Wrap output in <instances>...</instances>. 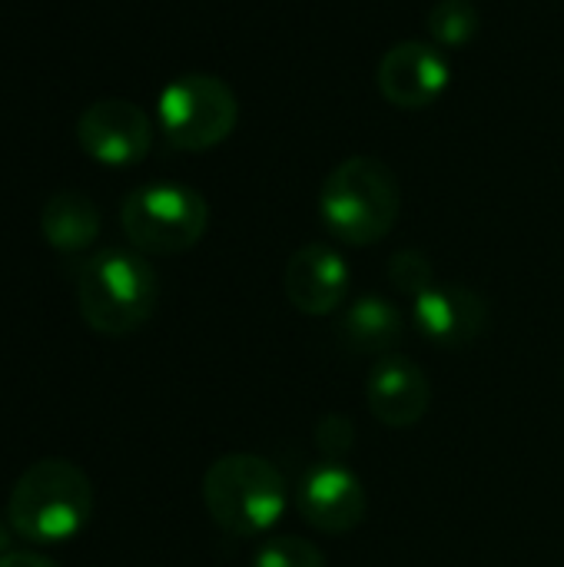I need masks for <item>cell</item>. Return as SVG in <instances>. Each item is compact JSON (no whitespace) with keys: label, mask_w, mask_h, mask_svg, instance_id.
Returning <instances> with one entry per match:
<instances>
[{"label":"cell","mask_w":564,"mask_h":567,"mask_svg":"<svg viewBox=\"0 0 564 567\" xmlns=\"http://www.w3.org/2000/svg\"><path fill=\"white\" fill-rule=\"evenodd\" d=\"M379 93L399 110L432 106L452 83V63L435 43L402 40L389 47L376 70Z\"/></svg>","instance_id":"9"},{"label":"cell","mask_w":564,"mask_h":567,"mask_svg":"<svg viewBox=\"0 0 564 567\" xmlns=\"http://www.w3.org/2000/svg\"><path fill=\"white\" fill-rule=\"evenodd\" d=\"M562 379H564V362H562Z\"/></svg>","instance_id":"20"},{"label":"cell","mask_w":564,"mask_h":567,"mask_svg":"<svg viewBox=\"0 0 564 567\" xmlns=\"http://www.w3.org/2000/svg\"><path fill=\"white\" fill-rule=\"evenodd\" d=\"M366 402L386 429H412L425 419L432 405V385L412 359L392 352L372 365Z\"/></svg>","instance_id":"12"},{"label":"cell","mask_w":564,"mask_h":567,"mask_svg":"<svg viewBox=\"0 0 564 567\" xmlns=\"http://www.w3.org/2000/svg\"><path fill=\"white\" fill-rule=\"evenodd\" d=\"M412 326L442 349H465L489 329V306L469 286L435 282L412 299Z\"/></svg>","instance_id":"11"},{"label":"cell","mask_w":564,"mask_h":567,"mask_svg":"<svg viewBox=\"0 0 564 567\" xmlns=\"http://www.w3.org/2000/svg\"><path fill=\"white\" fill-rule=\"evenodd\" d=\"M253 567H326V555L306 538L279 535V538H266L256 548Z\"/></svg>","instance_id":"16"},{"label":"cell","mask_w":564,"mask_h":567,"mask_svg":"<svg viewBox=\"0 0 564 567\" xmlns=\"http://www.w3.org/2000/svg\"><path fill=\"white\" fill-rule=\"evenodd\" d=\"M40 233L57 252L90 249L100 236V209L90 196L60 189L40 209Z\"/></svg>","instance_id":"14"},{"label":"cell","mask_w":564,"mask_h":567,"mask_svg":"<svg viewBox=\"0 0 564 567\" xmlns=\"http://www.w3.org/2000/svg\"><path fill=\"white\" fill-rule=\"evenodd\" d=\"M389 282L406 292V296H422L425 289L435 286V266L425 252L419 249H399L392 259H389Z\"/></svg>","instance_id":"17"},{"label":"cell","mask_w":564,"mask_h":567,"mask_svg":"<svg viewBox=\"0 0 564 567\" xmlns=\"http://www.w3.org/2000/svg\"><path fill=\"white\" fill-rule=\"evenodd\" d=\"M93 515V485L86 472L66 458L33 462L10 488L7 522L33 545H60L76 538Z\"/></svg>","instance_id":"1"},{"label":"cell","mask_w":564,"mask_h":567,"mask_svg":"<svg viewBox=\"0 0 564 567\" xmlns=\"http://www.w3.org/2000/svg\"><path fill=\"white\" fill-rule=\"evenodd\" d=\"M406 336L402 309L386 296H359L339 316V339L359 355H392V349Z\"/></svg>","instance_id":"13"},{"label":"cell","mask_w":564,"mask_h":567,"mask_svg":"<svg viewBox=\"0 0 564 567\" xmlns=\"http://www.w3.org/2000/svg\"><path fill=\"white\" fill-rule=\"evenodd\" d=\"M160 299V279L143 252L100 249L76 272V306L100 336H130L150 322Z\"/></svg>","instance_id":"3"},{"label":"cell","mask_w":564,"mask_h":567,"mask_svg":"<svg viewBox=\"0 0 564 567\" xmlns=\"http://www.w3.org/2000/svg\"><path fill=\"white\" fill-rule=\"evenodd\" d=\"M0 567H57L50 558L37 555V551H10L0 558Z\"/></svg>","instance_id":"19"},{"label":"cell","mask_w":564,"mask_h":567,"mask_svg":"<svg viewBox=\"0 0 564 567\" xmlns=\"http://www.w3.org/2000/svg\"><path fill=\"white\" fill-rule=\"evenodd\" d=\"M299 518L322 535H349L366 522L369 495L352 468L342 462H316L296 488Z\"/></svg>","instance_id":"8"},{"label":"cell","mask_w":564,"mask_h":567,"mask_svg":"<svg viewBox=\"0 0 564 567\" xmlns=\"http://www.w3.org/2000/svg\"><path fill=\"white\" fill-rule=\"evenodd\" d=\"M316 442H319V449H322L326 458L342 462V458L349 455L352 442H356V425H352V419H346V415H339V412L322 415V422L316 425Z\"/></svg>","instance_id":"18"},{"label":"cell","mask_w":564,"mask_h":567,"mask_svg":"<svg viewBox=\"0 0 564 567\" xmlns=\"http://www.w3.org/2000/svg\"><path fill=\"white\" fill-rule=\"evenodd\" d=\"M120 226L136 252L176 256L206 236L209 203L183 183H146L123 199Z\"/></svg>","instance_id":"5"},{"label":"cell","mask_w":564,"mask_h":567,"mask_svg":"<svg viewBox=\"0 0 564 567\" xmlns=\"http://www.w3.org/2000/svg\"><path fill=\"white\" fill-rule=\"evenodd\" d=\"M80 150L103 166L123 169L143 163L153 146V123L143 106L123 96H103L90 103L76 120Z\"/></svg>","instance_id":"7"},{"label":"cell","mask_w":564,"mask_h":567,"mask_svg":"<svg viewBox=\"0 0 564 567\" xmlns=\"http://www.w3.org/2000/svg\"><path fill=\"white\" fill-rule=\"evenodd\" d=\"M203 505L213 525L229 538H259L279 525L289 505V485L263 455L233 452L206 468Z\"/></svg>","instance_id":"4"},{"label":"cell","mask_w":564,"mask_h":567,"mask_svg":"<svg viewBox=\"0 0 564 567\" xmlns=\"http://www.w3.org/2000/svg\"><path fill=\"white\" fill-rule=\"evenodd\" d=\"M156 123L173 150L206 153L233 136L239 100L233 86L213 73H183L170 80L156 100Z\"/></svg>","instance_id":"6"},{"label":"cell","mask_w":564,"mask_h":567,"mask_svg":"<svg viewBox=\"0 0 564 567\" xmlns=\"http://www.w3.org/2000/svg\"><path fill=\"white\" fill-rule=\"evenodd\" d=\"M429 37L439 50H459L475 40L482 13L472 0H439L425 17Z\"/></svg>","instance_id":"15"},{"label":"cell","mask_w":564,"mask_h":567,"mask_svg":"<svg viewBox=\"0 0 564 567\" xmlns=\"http://www.w3.org/2000/svg\"><path fill=\"white\" fill-rule=\"evenodd\" d=\"M352 286L349 262L326 243H306L286 262L283 289L293 309L302 316H332L346 306Z\"/></svg>","instance_id":"10"},{"label":"cell","mask_w":564,"mask_h":567,"mask_svg":"<svg viewBox=\"0 0 564 567\" xmlns=\"http://www.w3.org/2000/svg\"><path fill=\"white\" fill-rule=\"evenodd\" d=\"M402 213V189L376 156L342 159L319 189V219L346 246L382 243Z\"/></svg>","instance_id":"2"}]
</instances>
